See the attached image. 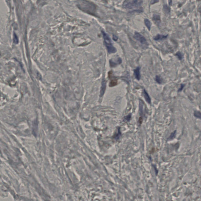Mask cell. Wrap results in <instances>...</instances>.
<instances>
[{
  "mask_svg": "<svg viewBox=\"0 0 201 201\" xmlns=\"http://www.w3.org/2000/svg\"><path fill=\"white\" fill-rule=\"evenodd\" d=\"M185 85L184 84H181L180 88H179L178 90V92H180L182 91V90H183V88L185 87Z\"/></svg>",
  "mask_w": 201,
  "mask_h": 201,
  "instance_id": "17",
  "label": "cell"
},
{
  "mask_svg": "<svg viewBox=\"0 0 201 201\" xmlns=\"http://www.w3.org/2000/svg\"><path fill=\"white\" fill-rule=\"evenodd\" d=\"M121 63H122V60L120 57H119L117 59V60L115 61V62L113 60L111 59L110 60V64L111 67H114L117 65L120 64Z\"/></svg>",
  "mask_w": 201,
  "mask_h": 201,
  "instance_id": "4",
  "label": "cell"
},
{
  "mask_svg": "<svg viewBox=\"0 0 201 201\" xmlns=\"http://www.w3.org/2000/svg\"><path fill=\"white\" fill-rule=\"evenodd\" d=\"M153 20L156 23H160V15L157 14H154L153 15Z\"/></svg>",
  "mask_w": 201,
  "mask_h": 201,
  "instance_id": "10",
  "label": "cell"
},
{
  "mask_svg": "<svg viewBox=\"0 0 201 201\" xmlns=\"http://www.w3.org/2000/svg\"><path fill=\"white\" fill-rule=\"evenodd\" d=\"M194 116L196 118L201 119V113L200 111L198 110L194 111Z\"/></svg>",
  "mask_w": 201,
  "mask_h": 201,
  "instance_id": "11",
  "label": "cell"
},
{
  "mask_svg": "<svg viewBox=\"0 0 201 201\" xmlns=\"http://www.w3.org/2000/svg\"><path fill=\"white\" fill-rule=\"evenodd\" d=\"M102 33L106 46L107 47L108 53L110 54L116 53V52H117V49L113 46L111 40L109 36L103 31H102Z\"/></svg>",
  "mask_w": 201,
  "mask_h": 201,
  "instance_id": "1",
  "label": "cell"
},
{
  "mask_svg": "<svg viewBox=\"0 0 201 201\" xmlns=\"http://www.w3.org/2000/svg\"><path fill=\"white\" fill-rule=\"evenodd\" d=\"M134 74L135 78L138 80H140L141 78L140 72V68L137 67L134 70Z\"/></svg>",
  "mask_w": 201,
  "mask_h": 201,
  "instance_id": "6",
  "label": "cell"
},
{
  "mask_svg": "<svg viewBox=\"0 0 201 201\" xmlns=\"http://www.w3.org/2000/svg\"><path fill=\"white\" fill-rule=\"evenodd\" d=\"M164 10H165L166 12L169 13L170 11V8L169 7H168L167 5H165L164 6Z\"/></svg>",
  "mask_w": 201,
  "mask_h": 201,
  "instance_id": "16",
  "label": "cell"
},
{
  "mask_svg": "<svg viewBox=\"0 0 201 201\" xmlns=\"http://www.w3.org/2000/svg\"><path fill=\"white\" fill-rule=\"evenodd\" d=\"M158 2V1H151V3L152 4Z\"/></svg>",
  "mask_w": 201,
  "mask_h": 201,
  "instance_id": "21",
  "label": "cell"
},
{
  "mask_svg": "<svg viewBox=\"0 0 201 201\" xmlns=\"http://www.w3.org/2000/svg\"><path fill=\"white\" fill-rule=\"evenodd\" d=\"M144 97H145V99L146 100V101H147V102L148 103H151V99L148 93H147V92L145 91V90H144Z\"/></svg>",
  "mask_w": 201,
  "mask_h": 201,
  "instance_id": "8",
  "label": "cell"
},
{
  "mask_svg": "<svg viewBox=\"0 0 201 201\" xmlns=\"http://www.w3.org/2000/svg\"><path fill=\"white\" fill-rule=\"evenodd\" d=\"M168 36V35H161V34H158L155 37H154V40H156V41L163 40L166 39L167 38Z\"/></svg>",
  "mask_w": 201,
  "mask_h": 201,
  "instance_id": "7",
  "label": "cell"
},
{
  "mask_svg": "<svg viewBox=\"0 0 201 201\" xmlns=\"http://www.w3.org/2000/svg\"><path fill=\"white\" fill-rule=\"evenodd\" d=\"M130 118H131V115H129L128 116H126V117L125 118V119L129 121V120L130 119Z\"/></svg>",
  "mask_w": 201,
  "mask_h": 201,
  "instance_id": "19",
  "label": "cell"
},
{
  "mask_svg": "<svg viewBox=\"0 0 201 201\" xmlns=\"http://www.w3.org/2000/svg\"><path fill=\"white\" fill-rule=\"evenodd\" d=\"M175 55L180 60H181L183 57V55L182 54V53H181V52H178Z\"/></svg>",
  "mask_w": 201,
  "mask_h": 201,
  "instance_id": "14",
  "label": "cell"
},
{
  "mask_svg": "<svg viewBox=\"0 0 201 201\" xmlns=\"http://www.w3.org/2000/svg\"><path fill=\"white\" fill-rule=\"evenodd\" d=\"M143 1L142 0H125L123 2V6L125 9H132L134 8H137L140 7Z\"/></svg>",
  "mask_w": 201,
  "mask_h": 201,
  "instance_id": "2",
  "label": "cell"
},
{
  "mask_svg": "<svg viewBox=\"0 0 201 201\" xmlns=\"http://www.w3.org/2000/svg\"><path fill=\"white\" fill-rule=\"evenodd\" d=\"M176 133V130H174V131L172 132L171 133V135H170V136H169V138H168V140H172L174 138H175Z\"/></svg>",
  "mask_w": 201,
  "mask_h": 201,
  "instance_id": "12",
  "label": "cell"
},
{
  "mask_svg": "<svg viewBox=\"0 0 201 201\" xmlns=\"http://www.w3.org/2000/svg\"><path fill=\"white\" fill-rule=\"evenodd\" d=\"M113 40H114L115 41H117L118 39V37H117L116 35H113Z\"/></svg>",
  "mask_w": 201,
  "mask_h": 201,
  "instance_id": "20",
  "label": "cell"
},
{
  "mask_svg": "<svg viewBox=\"0 0 201 201\" xmlns=\"http://www.w3.org/2000/svg\"><path fill=\"white\" fill-rule=\"evenodd\" d=\"M155 80L157 83L160 84H161L163 82V79L161 76L159 75H156L155 78Z\"/></svg>",
  "mask_w": 201,
  "mask_h": 201,
  "instance_id": "13",
  "label": "cell"
},
{
  "mask_svg": "<svg viewBox=\"0 0 201 201\" xmlns=\"http://www.w3.org/2000/svg\"><path fill=\"white\" fill-rule=\"evenodd\" d=\"M144 22H145V26L147 27L148 30H151V24L150 21L148 19H145L144 20Z\"/></svg>",
  "mask_w": 201,
  "mask_h": 201,
  "instance_id": "9",
  "label": "cell"
},
{
  "mask_svg": "<svg viewBox=\"0 0 201 201\" xmlns=\"http://www.w3.org/2000/svg\"><path fill=\"white\" fill-rule=\"evenodd\" d=\"M142 122H143V118L142 117H140L139 121H138V122H139V125H141L142 123Z\"/></svg>",
  "mask_w": 201,
  "mask_h": 201,
  "instance_id": "18",
  "label": "cell"
},
{
  "mask_svg": "<svg viewBox=\"0 0 201 201\" xmlns=\"http://www.w3.org/2000/svg\"><path fill=\"white\" fill-rule=\"evenodd\" d=\"M134 37L135 39L139 42L143 46H145V47L148 46V44L147 43L146 39L139 33L136 32H135Z\"/></svg>",
  "mask_w": 201,
  "mask_h": 201,
  "instance_id": "3",
  "label": "cell"
},
{
  "mask_svg": "<svg viewBox=\"0 0 201 201\" xmlns=\"http://www.w3.org/2000/svg\"><path fill=\"white\" fill-rule=\"evenodd\" d=\"M106 81L103 79L102 82V85H101V89L100 91V96L102 97L103 96L105 92L106 88Z\"/></svg>",
  "mask_w": 201,
  "mask_h": 201,
  "instance_id": "5",
  "label": "cell"
},
{
  "mask_svg": "<svg viewBox=\"0 0 201 201\" xmlns=\"http://www.w3.org/2000/svg\"><path fill=\"white\" fill-rule=\"evenodd\" d=\"M117 84V81L116 80H113L110 83V87H113L116 85Z\"/></svg>",
  "mask_w": 201,
  "mask_h": 201,
  "instance_id": "15",
  "label": "cell"
}]
</instances>
